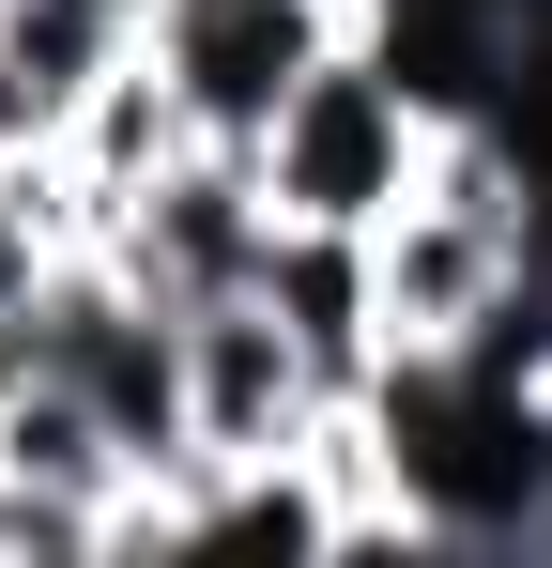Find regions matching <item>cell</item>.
Returning <instances> with one entry per match:
<instances>
[{
    "label": "cell",
    "mask_w": 552,
    "mask_h": 568,
    "mask_svg": "<svg viewBox=\"0 0 552 568\" xmlns=\"http://www.w3.org/2000/svg\"><path fill=\"white\" fill-rule=\"evenodd\" d=\"M354 31H368V0H139V62L184 93V123L215 154H262L292 78H323Z\"/></svg>",
    "instance_id": "cell-2"
},
{
    "label": "cell",
    "mask_w": 552,
    "mask_h": 568,
    "mask_svg": "<svg viewBox=\"0 0 552 568\" xmlns=\"http://www.w3.org/2000/svg\"><path fill=\"white\" fill-rule=\"evenodd\" d=\"M170 323H184V446L200 462H276V446H307L338 415L323 369H307V338L262 292H215V307H170Z\"/></svg>",
    "instance_id": "cell-3"
},
{
    "label": "cell",
    "mask_w": 552,
    "mask_h": 568,
    "mask_svg": "<svg viewBox=\"0 0 552 568\" xmlns=\"http://www.w3.org/2000/svg\"><path fill=\"white\" fill-rule=\"evenodd\" d=\"M262 246H276V200L246 154H184V170H154V185L123 200V231H108V262L154 292V307H215V292H262Z\"/></svg>",
    "instance_id": "cell-4"
},
{
    "label": "cell",
    "mask_w": 552,
    "mask_h": 568,
    "mask_svg": "<svg viewBox=\"0 0 552 568\" xmlns=\"http://www.w3.org/2000/svg\"><path fill=\"white\" fill-rule=\"evenodd\" d=\"M430 139H446V108H430V78L384 47V31H354L323 78H292V108L262 123V200L292 215V231H384L399 200L430 185Z\"/></svg>",
    "instance_id": "cell-1"
},
{
    "label": "cell",
    "mask_w": 552,
    "mask_h": 568,
    "mask_svg": "<svg viewBox=\"0 0 552 568\" xmlns=\"http://www.w3.org/2000/svg\"><path fill=\"white\" fill-rule=\"evenodd\" d=\"M262 307L307 338L323 399H368V369H384V277H368V231H292V215H276V246H262Z\"/></svg>",
    "instance_id": "cell-7"
},
{
    "label": "cell",
    "mask_w": 552,
    "mask_h": 568,
    "mask_svg": "<svg viewBox=\"0 0 552 568\" xmlns=\"http://www.w3.org/2000/svg\"><path fill=\"white\" fill-rule=\"evenodd\" d=\"M538 231H491V215H460V200H399L384 231H368V277H384V354H446L460 323L491 307V277L522 262Z\"/></svg>",
    "instance_id": "cell-5"
},
{
    "label": "cell",
    "mask_w": 552,
    "mask_h": 568,
    "mask_svg": "<svg viewBox=\"0 0 552 568\" xmlns=\"http://www.w3.org/2000/svg\"><path fill=\"white\" fill-rule=\"evenodd\" d=\"M123 47H139V0H0V154H47Z\"/></svg>",
    "instance_id": "cell-6"
}]
</instances>
